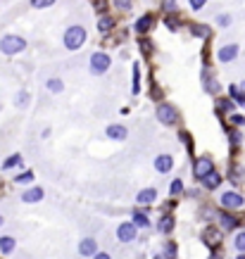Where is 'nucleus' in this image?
<instances>
[{"label": "nucleus", "instance_id": "nucleus-5", "mask_svg": "<svg viewBox=\"0 0 245 259\" xmlns=\"http://www.w3.org/2000/svg\"><path fill=\"white\" fill-rule=\"evenodd\" d=\"M212 171H214V164H212L210 157H200V160L195 162V166H193V174L200 178V181H203L207 174H212Z\"/></svg>", "mask_w": 245, "mask_h": 259}, {"label": "nucleus", "instance_id": "nucleus-3", "mask_svg": "<svg viewBox=\"0 0 245 259\" xmlns=\"http://www.w3.org/2000/svg\"><path fill=\"white\" fill-rule=\"evenodd\" d=\"M109 55L107 53H93L91 55V74H96V76H100V74H105L109 69Z\"/></svg>", "mask_w": 245, "mask_h": 259}, {"label": "nucleus", "instance_id": "nucleus-16", "mask_svg": "<svg viewBox=\"0 0 245 259\" xmlns=\"http://www.w3.org/2000/svg\"><path fill=\"white\" fill-rule=\"evenodd\" d=\"M112 27H114V19H112V17H107V14L98 19V31H100V33H107V31H112Z\"/></svg>", "mask_w": 245, "mask_h": 259}, {"label": "nucleus", "instance_id": "nucleus-36", "mask_svg": "<svg viewBox=\"0 0 245 259\" xmlns=\"http://www.w3.org/2000/svg\"><path fill=\"white\" fill-rule=\"evenodd\" d=\"M174 257H176V247L169 243V245H167V259H174Z\"/></svg>", "mask_w": 245, "mask_h": 259}, {"label": "nucleus", "instance_id": "nucleus-35", "mask_svg": "<svg viewBox=\"0 0 245 259\" xmlns=\"http://www.w3.org/2000/svg\"><path fill=\"white\" fill-rule=\"evenodd\" d=\"M164 10L174 12V10H176V0H164Z\"/></svg>", "mask_w": 245, "mask_h": 259}, {"label": "nucleus", "instance_id": "nucleus-22", "mask_svg": "<svg viewBox=\"0 0 245 259\" xmlns=\"http://www.w3.org/2000/svg\"><path fill=\"white\" fill-rule=\"evenodd\" d=\"M62 88H65V83L60 81V79H48V91L50 93H60Z\"/></svg>", "mask_w": 245, "mask_h": 259}, {"label": "nucleus", "instance_id": "nucleus-28", "mask_svg": "<svg viewBox=\"0 0 245 259\" xmlns=\"http://www.w3.org/2000/svg\"><path fill=\"white\" fill-rule=\"evenodd\" d=\"M138 43H140V50H143V55H150V53H152V41L143 38V41H138Z\"/></svg>", "mask_w": 245, "mask_h": 259}, {"label": "nucleus", "instance_id": "nucleus-11", "mask_svg": "<svg viewBox=\"0 0 245 259\" xmlns=\"http://www.w3.org/2000/svg\"><path fill=\"white\" fill-rule=\"evenodd\" d=\"M138 205H152L155 200H157V191H152V188H145V191H140L136 195Z\"/></svg>", "mask_w": 245, "mask_h": 259}, {"label": "nucleus", "instance_id": "nucleus-20", "mask_svg": "<svg viewBox=\"0 0 245 259\" xmlns=\"http://www.w3.org/2000/svg\"><path fill=\"white\" fill-rule=\"evenodd\" d=\"M191 33H193V36H200V38H207V36H210V29L203 27V24H193Z\"/></svg>", "mask_w": 245, "mask_h": 259}, {"label": "nucleus", "instance_id": "nucleus-4", "mask_svg": "<svg viewBox=\"0 0 245 259\" xmlns=\"http://www.w3.org/2000/svg\"><path fill=\"white\" fill-rule=\"evenodd\" d=\"M155 117H157L164 126H172V124H176V109L172 107L169 102H160L157 109H155Z\"/></svg>", "mask_w": 245, "mask_h": 259}, {"label": "nucleus", "instance_id": "nucleus-40", "mask_svg": "<svg viewBox=\"0 0 245 259\" xmlns=\"http://www.w3.org/2000/svg\"><path fill=\"white\" fill-rule=\"evenodd\" d=\"M167 27L172 29V31H174V29L178 27V24H174V17H169V19H167Z\"/></svg>", "mask_w": 245, "mask_h": 259}, {"label": "nucleus", "instance_id": "nucleus-9", "mask_svg": "<svg viewBox=\"0 0 245 259\" xmlns=\"http://www.w3.org/2000/svg\"><path fill=\"white\" fill-rule=\"evenodd\" d=\"M126 136H129V131H126V126H122V124L107 126V138H112V140H124Z\"/></svg>", "mask_w": 245, "mask_h": 259}, {"label": "nucleus", "instance_id": "nucleus-24", "mask_svg": "<svg viewBox=\"0 0 245 259\" xmlns=\"http://www.w3.org/2000/svg\"><path fill=\"white\" fill-rule=\"evenodd\" d=\"M221 226H224L226 231H231V228H236V219L229 217V214H221Z\"/></svg>", "mask_w": 245, "mask_h": 259}, {"label": "nucleus", "instance_id": "nucleus-18", "mask_svg": "<svg viewBox=\"0 0 245 259\" xmlns=\"http://www.w3.org/2000/svg\"><path fill=\"white\" fill-rule=\"evenodd\" d=\"M203 238H205V243H207V245H210V247H214V245H217V243H219V233L214 231V228H207V231H205V235H203Z\"/></svg>", "mask_w": 245, "mask_h": 259}, {"label": "nucleus", "instance_id": "nucleus-15", "mask_svg": "<svg viewBox=\"0 0 245 259\" xmlns=\"http://www.w3.org/2000/svg\"><path fill=\"white\" fill-rule=\"evenodd\" d=\"M150 27H152V17H150V14H143V17L136 22V31H138V33H145V31H150Z\"/></svg>", "mask_w": 245, "mask_h": 259}, {"label": "nucleus", "instance_id": "nucleus-1", "mask_svg": "<svg viewBox=\"0 0 245 259\" xmlns=\"http://www.w3.org/2000/svg\"><path fill=\"white\" fill-rule=\"evenodd\" d=\"M24 48H27V41L22 36L7 33V36L0 38V53H5V55H17V53H22Z\"/></svg>", "mask_w": 245, "mask_h": 259}, {"label": "nucleus", "instance_id": "nucleus-21", "mask_svg": "<svg viewBox=\"0 0 245 259\" xmlns=\"http://www.w3.org/2000/svg\"><path fill=\"white\" fill-rule=\"evenodd\" d=\"M138 91H140V69H138V65H134V88H131V93L138 96Z\"/></svg>", "mask_w": 245, "mask_h": 259}, {"label": "nucleus", "instance_id": "nucleus-31", "mask_svg": "<svg viewBox=\"0 0 245 259\" xmlns=\"http://www.w3.org/2000/svg\"><path fill=\"white\" fill-rule=\"evenodd\" d=\"M229 22H231V17H229V14H219V17H217L219 27H229Z\"/></svg>", "mask_w": 245, "mask_h": 259}, {"label": "nucleus", "instance_id": "nucleus-34", "mask_svg": "<svg viewBox=\"0 0 245 259\" xmlns=\"http://www.w3.org/2000/svg\"><path fill=\"white\" fill-rule=\"evenodd\" d=\"M27 100H29V93H27V91H22V93H17V105H24Z\"/></svg>", "mask_w": 245, "mask_h": 259}, {"label": "nucleus", "instance_id": "nucleus-10", "mask_svg": "<svg viewBox=\"0 0 245 259\" xmlns=\"http://www.w3.org/2000/svg\"><path fill=\"white\" fill-rule=\"evenodd\" d=\"M172 166H174V160H172V155H160V157L155 160V169H157V171H162V174H167Z\"/></svg>", "mask_w": 245, "mask_h": 259}, {"label": "nucleus", "instance_id": "nucleus-32", "mask_svg": "<svg viewBox=\"0 0 245 259\" xmlns=\"http://www.w3.org/2000/svg\"><path fill=\"white\" fill-rule=\"evenodd\" d=\"M183 191V183H181V181H174V183H172V195H178V193Z\"/></svg>", "mask_w": 245, "mask_h": 259}, {"label": "nucleus", "instance_id": "nucleus-14", "mask_svg": "<svg viewBox=\"0 0 245 259\" xmlns=\"http://www.w3.org/2000/svg\"><path fill=\"white\" fill-rule=\"evenodd\" d=\"M203 183H205V188H210V191H214L219 183H221V176H219L217 171H212V174H207V176L203 178Z\"/></svg>", "mask_w": 245, "mask_h": 259}, {"label": "nucleus", "instance_id": "nucleus-37", "mask_svg": "<svg viewBox=\"0 0 245 259\" xmlns=\"http://www.w3.org/2000/svg\"><path fill=\"white\" fill-rule=\"evenodd\" d=\"M231 122L236 124V126H241V124H245V117H243V114H233Z\"/></svg>", "mask_w": 245, "mask_h": 259}, {"label": "nucleus", "instance_id": "nucleus-26", "mask_svg": "<svg viewBox=\"0 0 245 259\" xmlns=\"http://www.w3.org/2000/svg\"><path fill=\"white\" fill-rule=\"evenodd\" d=\"M19 162H22V155H12L10 160H5V164H2V171H5V169H12V166H17Z\"/></svg>", "mask_w": 245, "mask_h": 259}, {"label": "nucleus", "instance_id": "nucleus-12", "mask_svg": "<svg viewBox=\"0 0 245 259\" xmlns=\"http://www.w3.org/2000/svg\"><path fill=\"white\" fill-rule=\"evenodd\" d=\"M79 252H81L83 257H91V255H96V240H93V238H86V240H81V245H79Z\"/></svg>", "mask_w": 245, "mask_h": 259}, {"label": "nucleus", "instance_id": "nucleus-6", "mask_svg": "<svg viewBox=\"0 0 245 259\" xmlns=\"http://www.w3.org/2000/svg\"><path fill=\"white\" fill-rule=\"evenodd\" d=\"M219 62H233L236 57H238V45L236 43H229V45H224V48H219Z\"/></svg>", "mask_w": 245, "mask_h": 259}, {"label": "nucleus", "instance_id": "nucleus-7", "mask_svg": "<svg viewBox=\"0 0 245 259\" xmlns=\"http://www.w3.org/2000/svg\"><path fill=\"white\" fill-rule=\"evenodd\" d=\"M117 238H119L122 243H131V240L136 238V224H122V226L117 228Z\"/></svg>", "mask_w": 245, "mask_h": 259}, {"label": "nucleus", "instance_id": "nucleus-8", "mask_svg": "<svg viewBox=\"0 0 245 259\" xmlns=\"http://www.w3.org/2000/svg\"><path fill=\"white\" fill-rule=\"evenodd\" d=\"M221 205L229 207V209H238V207H243V195H238V193H224L221 195Z\"/></svg>", "mask_w": 245, "mask_h": 259}, {"label": "nucleus", "instance_id": "nucleus-39", "mask_svg": "<svg viewBox=\"0 0 245 259\" xmlns=\"http://www.w3.org/2000/svg\"><path fill=\"white\" fill-rule=\"evenodd\" d=\"M241 143V133L238 131H231V145H238Z\"/></svg>", "mask_w": 245, "mask_h": 259}, {"label": "nucleus", "instance_id": "nucleus-44", "mask_svg": "<svg viewBox=\"0 0 245 259\" xmlns=\"http://www.w3.org/2000/svg\"><path fill=\"white\" fill-rule=\"evenodd\" d=\"M155 259H162V257H155Z\"/></svg>", "mask_w": 245, "mask_h": 259}, {"label": "nucleus", "instance_id": "nucleus-25", "mask_svg": "<svg viewBox=\"0 0 245 259\" xmlns=\"http://www.w3.org/2000/svg\"><path fill=\"white\" fill-rule=\"evenodd\" d=\"M0 250H2V252H12V250H14V240H12V238H0Z\"/></svg>", "mask_w": 245, "mask_h": 259}, {"label": "nucleus", "instance_id": "nucleus-2", "mask_svg": "<svg viewBox=\"0 0 245 259\" xmlns=\"http://www.w3.org/2000/svg\"><path fill=\"white\" fill-rule=\"evenodd\" d=\"M86 43V29L83 27H69L65 31V48L67 50H79Z\"/></svg>", "mask_w": 245, "mask_h": 259}, {"label": "nucleus", "instance_id": "nucleus-42", "mask_svg": "<svg viewBox=\"0 0 245 259\" xmlns=\"http://www.w3.org/2000/svg\"><path fill=\"white\" fill-rule=\"evenodd\" d=\"M238 259H245V257H243V255H241V257H238Z\"/></svg>", "mask_w": 245, "mask_h": 259}, {"label": "nucleus", "instance_id": "nucleus-27", "mask_svg": "<svg viewBox=\"0 0 245 259\" xmlns=\"http://www.w3.org/2000/svg\"><path fill=\"white\" fill-rule=\"evenodd\" d=\"M31 5H34L36 10H43V7H50V5H55V0H31Z\"/></svg>", "mask_w": 245, "mask_h": 259}, {"label": "nucleus", "instance_id": "nucleus-23", "mask_svg": "<svg viewBox=\"0 0 245 259\" xmlns=\"http://www.w3.org/2000/svg\"><path fill=\"white\" fill-rule=\"evenodd\" d=\"M134 224H136V226H140V228H145V226H150L148 217H145L143 212H136V214H134Z\"/></svg>", "mask_w": 245, "mask_h": 259}, {"label": "nucleus", "instance_id": "nucleus-17", "mask_svg": "<svg viewBox=\"0 0 245 259\" xmlns=\"http://www.w3.org/2000/svg\"><path fill=\"white\" fill-rule=\"evenodd\" d=\"M229 93H231L233 102H238V105H243V107H245V91H241L238 86H231V88H229Z\"/></svg>", "mask_w": 245, "mask_h": 259}, {"label": "nucleus", "instance_id": "nucleus-43", "mask_svg": "<svg viewBox=\"0 0 245 259\" xmlns=\"http://www.w3.org/2000/svg\"><path fill=\"white\" fill-rule=\"evenodd\" d=\"M0 224H2V217H0Z\"/></svg>", "mask_w": 245, "mask_h": 259}, {"label": "nucleus", "instance_id": "nucleus-19", "mask_svg": "<svg viewBox=\"0 0 245 259\" xmlns=\"http://www.w3.org/2000/svg\"><path fill=\"white\" fill-rule=\"evenodd\" d=\"M157 226H160V231H162V233H169L172 228H174V217H169V214L162 217V221H160Z\"/></svg>", "mask_w": 245, "mask_h": 259}, {"label": "nucleus", "instance_id": "nucleus-33", "mask_svg": "<svg viewBox=\"0 0 245 259\" xmlns=\"http://www.w3.org/2000/svg\"><path fill=\"white\" fill-rule=\"evenodd\" d=\"M188 2H191V7H193V10H203L207 0H188Z\"/></svg>", "mask_w": 245, "mask_h": 259}, {"label": "nucleus", "instance_id": "nucleus-13", "mask_svg": "<svg viewBox=\"0 0 245 259\" xmlns=\"http://www.w3.org/2000/svg\"><path fill=\"white\" fill-rule=\"evenodd\" d=\"M22 200H24V202H38V200H43V188H31V191H27L22 195Z\"/></svg>", "mask_w": 245, "mask_h": 259}, {"label": "nucleus", "instance_id": "nucleus-30", "mask_svg": "<svg viewBox=\"0 0 245 259\" xmlns=\"http://www.w3.org/2000/svg\"><path fill=\"white\" fill-rule=\"evenodd\" d=\"M34 181V174L27 171V174H22V176H17V183H31Z\"/></svg>", "mask_w": 245, "mask_h": 259}, {"label": "nucleus", "instance_id": "nucleus-29", "mask_svg": "<svg viewBox=\"0 0 245 259\" xmlns=\"http://www.w3.org/2000/svg\"><path fill=\"white\" fill-rule=\"evenodd\" d=\"M236 250L245 252V233H238V235H236Z\"/></svg>", "mask_w": 245, "mask_h": 259}, {"label": "nucleus", "instance_id": "nucleus-38", "mask_svg": "<svg viewBox=\"0 0 245 259\" xmlns=\"http://www.w3.org/2000/svg\"><path fill=\"white\" fill-rule=\"evenodd\" d=\"M117 7H122V10H129V7H131V0H117Z\"/></svg>", "mask_w": 245, "mask_h": 259}, {"label": "nucleus", "instance_id": "nucleus-41", "mask_svg": "<svg viewBox=\"0 0 245 259\" xmlns=\"http://www.w3.org/2000/svg\"><path fill=\"white\" fill-rule=\"evenodd\" d=\"M93 259H109V255H105V252H100V255H96Z\"/></svg>", "mask_w": 245, "mask_h": 259}]
</instances>
